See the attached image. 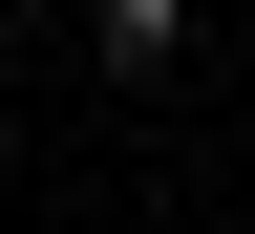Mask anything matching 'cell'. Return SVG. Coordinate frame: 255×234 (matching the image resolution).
<instances>
[{
  "mask_svg": "<svg viewBox=\"0 0 255 234\" xmlns=\"http://www.w3.org/2000/svg\"><path fill=\"white\" fill-rule=\"evenodd\" d=\"M85 64H107V85H170L191 64V0H85Z\"/></svg>",
  "mask_w": 255,
  "mask_h": 234,
  "instance_id": "cell-1",
  "label": "cell"
}]
</instances>
